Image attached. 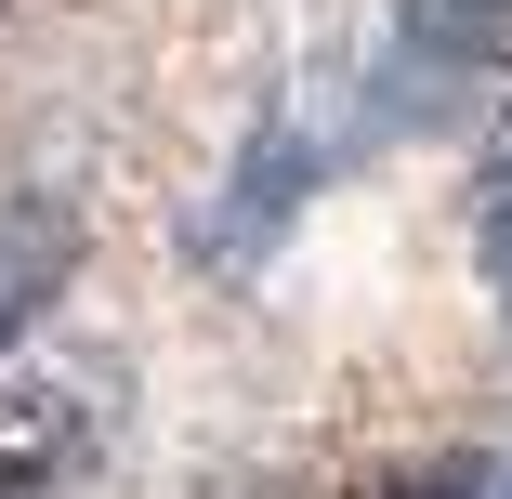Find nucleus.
<instances>
[{
    "instance_id": "1",
    "label": "nucleus",
    "mask_w": 512,
    "mask_h": 499,
    "mask_svg": "<svg viewBox=\"0 0 512 499\" xmlns=\"http://www.w3.org/2000/svg\"><path fill=\"white\" fill-rule=\"evenodd\" d=\"M512 53V0H394V40L368 66V132H434Z\"/></svg>"
},
{
    "instance_id": "7",
    "label": "nucleus",
    "mask_w": 512,
    "mask_h": 499,
    "mask_svg": "<svg viewBox=\"0 0 512 499\" xmlns=\"http://www.w3.org/2000/svg\"><path fill=\"white\" fill-rule=\"evenodd\" d=\"M460 499H512V460H460Z\"/></svg>"
},
{
    "instance_id": "5",
    "label": "nucleus",
    "mask_w": 512,
    "mask_h": 499,
    "mask_svg": "<svg viewBox=\"0 0 512 499\" xmlns=\"http://www.w3.org/2000/svg\"><path fill=\"white\" fill-rule=\"evenodd\" d=\"M473 263H486V303L512 329V119L486 132V171H473Z\"/></svg>"
},
{
    "instance_id": "2",
    "label": "nucleus",
    "mask_w": 512,
    "mask_h": 499,
    "mask_svg": "<svg viewBox=\"0 0 512 499\" xmlns=\"http://www.w3.org/2000/svg\"><path fill=\"white\" fill-rule=\"evenodd\" d=\"M302 197H316V119H302V106H276V119L237 145V171L211 184V211L184 224V250H197V263H263V250L289 237V211H302Z\"/></svg>"
},
{
    "instance_id": "4",
    "label": "nucleus",
    "mask_w": 512,
    "mask_h": 499,
    "mask_svg": "<svg viewBox=\"0 0 512 499\" xmlns=\"http://www.w3.org/2000/svg\"><path fill=\"white\" fill-rule=\"evenodd\" d=\"M66 276H79V211L66 197H14L0 211V355L40 329V303H66Z\"/></svg>"
},
{
    "instance_id": "6",
    "label": "nucleus",
    "mask_w": 512,
    "mask_h": 499,
    "mask_svg": "<svg viewBox=\"0 0 512 499\" xmlns=\"http://www.w3.org/2000/svg\"><path fill=\"white\" fill-rule=\"evenodd\" d=\"M355 499H460V460H421V473H368Z\"/></svg>"
},
{
    "instance_id": "3",
    "label": "nucleus",
    "mask_w": 512,
    "mask_h": 499,
    "mask_svg": "<svg viewBox=\"0 0 512 499\" xmlns=\"http://www.w3.org/2000/svg\"><path fill=\"white\" fill-rule=\"evenodd\" d=\"M106 408H119L106 368H40V381H14V394H0V499H53V486L92 460Z\"/></svg>"
}]
</instances>
